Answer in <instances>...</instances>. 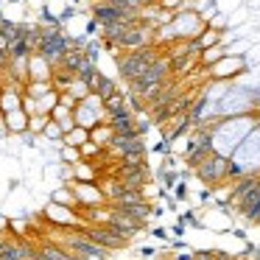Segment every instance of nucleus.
Wrapping results in <instances>:
<instances>
[{
    "label": "nucleus",
    "mask_w": 260,
    "mask_h": 260,
    "mask_svg": "<svg viewBox=\"0 0 260 260\" xmlns=\"http://www.w3.org/2000/svg\"><path fill=\"white\" fill-rule=\"evenodd\" d=\"M48 92H53V81H28L25 84V95L31 98H42Z\"/></svg>",
    "instance_id": "20"
},
{
    "label": "nucleus",
    "mask_w": 260,
    "mask_h": 260,
    "mask_svg": "<svg viewBox=\"0 0 260 260\" xmlns=\"http://www.w3.org/2000/svg\"><path fill=\"white\" fill-rule=\"evenodd\" d=\"M62 159L68 165H76V162H81V151L73 146H62Z\"/></svg>",
    "instance_id": "25"
},
{
    "label": "nucleus",
    "mask_w": 260,
    "mask_h": 260,
    "mask_svg": "<svg viewBox=\"0 0 260 260\" xmlns=\"http://www.w3.org/2000/svg\"><path fill=\"white\" fill-rule=\"evenodd\" d=\"M34 260H76V254H70L68 249L59 246V243L42 241V243H37V257Z\"/></svg>",
    "instance_id": "11"
},
{
    "label": "nucleus",
    "mask_w": 260,
    "mask_h": 260,
    "mask_svg": "<svg viewBox=\"0 0 260 260\" xmlns=\"http://www.w3.org/2000/svg\"><path fill=\"white\" fill-rule=\"evenodd\" d=\"M107 226H112V230L118 232L120 238H126V241H132V238L143 230V224H137L135 218H129V215H126L123 210H118V207H112V215H109Z\"/></svg>",
    "instance_id": "7"
},
{
    "label": "nucleus",
    "mask_w": 260,
    "mask_h": 260,
    "mask_svg": "<svg viewBox=\"0 0 260 260\" xmlns=\"http://www.w3.org/2000/svg\"><path fill=\"white\" fill-rule=\"evenodd\" d=\"M42 135H45V140H51V143H59V146H62V140H64V132H62V126H59L53 118H51V123L45 126V132H42Z\"/></svg>",
    "instance_id": "21"
},
{
    "label": "nucleus",
    "mask_w": 260,
    "mask_h": 260,
    "mask_svg": "<svg viewBox=\"0 0 260 260\" xmlns=\"http://www.w3.org/2000/svg\"><path fill=\"white\" fill-rule=\"evenodd\" d=\"M92 92H95L98 98H104V101H107V98H112V95H118L120 92V87H118V81L112 79V76H98V81H95V87H92Z\"/></svg>",
    "instance_id": "14"
},
{
    "label": "nucleus",
    "mask_w": 260,
    "mask_h": 260,
    "mask_svg": "<svg viewBox=\"0 0 260 260\" xmlns=\"http://www.w3.org/2000/svg\"><path fill=\"white\" fill-rule=\"evenodd\" d=\"M101 51H104V40H90V42H87V48H84L87 59H92V62H98Z\"/></svg>",
    "instance_id": "24"
},
{
    "label": "nucleus",
    "mask_w": 260,
    "mask_h": 260,
    "mask_svg": "<svg viewBox=\"0 0 260 260\" xmlns=\"http://www.w3.org/2000/svg\"><path fill=\"white\" fill-rule=\"evenodd\" d=\"M48 123H51V115H34V118L28 120V132L31 135H42Z\"/></svg>",
    "instance_id": "23"
},
{
    "label": "nucleus",
    "mask_w": 260,
    "mask_h": 260,
    "mask_svg": "<svg viewBox=\"0 0 260 260\" xmlns=\"http://www.w3.org/2000/svg\"><path fill=\"white\" fill-rule=\"evenodd\" d=\"M112 126V132L118 137H137L140 135V126H137V112H120V115H109L107 120ZM143 137V135H140Z\"/></svg>",
    "instance_id": "8"
},
{
    "label": "nucleus",
    "mask_w": 260,
    "mask_h": 260,
    "mask_svg": "<svg viewBox=\"0 0 260 260\" xmlns=\"http://www.w3.org/2000/svg\"><path fill=\"white\" fill-rule=\"evenodd\" d=\"M207 28V23H204L199 14L193 12H176L174 17H171V31H174V40H185V42H193L202 37V31Z\"/></svg>",
    "instance_id": "3"
},
{
    "label": "nucleus",
    "mask_w": 260,
    "mask_h": 260,
    "mask_svg": "<svg viewBox=\"0 0 260 260\" xmlns=\"http://www.w3.org/2000/svg\"><path fill=\"white\" fill-rule=\"evenodd\" d=\"M40 17H42V23H45V25H56V28H62V20H59V14H53L48 6H42Z\"/></svg>",
    "instance_id": "26"
},
{
    "label": "nucleus",
    "mask_w": 260,
    "mask_h": 260,
    "mask_svg": "<svg viewBox=\"0 0 260 260\" xmlns=\"http://www.w3.org/2000/svg\"><path fill=\"white\" fill-rule=\"evenodd\" d=\"M51 202L62 204V207H70V210L79 207V199H76V193H73V187H70V185L56 187V190H53V199H51Z\"/></svg>",
    "instance_id": "18"
},
{
    "label": "nucleus",
    "mask_w": 260,
    "mask_h": 260,
    "mask_svg": "<svg viewBox=\"0 0 260 260\" xmlns=\"http://www.w3.org/2000/svg\"><path fill=\"white\" fill-rule=\"evenodd\" d=\"M45 218L51 221V226H62V230H81V226H84V221H81V215L76 213V210L62 207V204H56V202H51L45 207Z\"/></svg>",
    "instance_id": "5"
},
{
    "label": "nucleus",
    "mask_w": 260,
    "mask_h": 260,
    "mask_svg": "<svg viewBox=\"0 0 260 260\" xmlns=\"http://www.w3.org/2000/svg\"><path fill=\"white\" fill-rule=\"evenodd\" d=\"M84 143H90V132L87 129H81V126H76L70 135H64V140H62V146H73V148H81Z\"/></svg>",
    "instance_id": "19"
},
{
    "label": "nucleus",
    "mask_w": 260,
    "mask_h": 260,
    "mask_svg": "<svg viewBox=\"0 0 260 260\" xmlns=\"http://www.w3.org/2000/svg\"><path fill=\"white\" fill-rule=\"evenodd\" d=\"M241 70H243V59L241 56H224L218 64L210 68V73H213V79H218V81H230L232 76H238Z\"/></svg>",
    "instance_id": "10"
},
{
    "label": "nucleus",
    "mask_w": 260,
    "mask_h": 260,
    "mask_svg": "<svg viewBox=\"0 0 260 260\" xmlns=\"http://www.w3.org/2000/svg\"><path fill=\"white\" fill-rule=\"evenodd\" d=\"M0 20H6V17H3V12H0Z\"/></svg>",
    "instance_id": "31"
},
{
    "label": "nucleus",
    "mask_w": 260,
    "mask_h": 260,
    "mask_svg": "<svg viewBox=\"0 0 260 260\" xmlns=\"http://www.w3.org/2000/svg\"><path fill=\"white\" fill-rule=\"evenodd\" d=\"M68 92H70V95H73V98H76V101H79V104H81V101H84V98H87V95H90V92H92V90H90V84H87V81H81V79H76V81H73V84H70V90H68Z\"/></svg>",
    "instance_id": "22"
},
{
    "label": "nucleus",
    "mask_w": 260,
    "mask_h": 260,
    "mask_svg": "<svg viewBox=\"0 0 260 260\" xmlns=\"http://www.w3.org/2000/svg\"><path fill=\"white\" fill-rule=\"evenodd\" d=\"M59 104H62V107H68V109H76V107H79V101H76L70 92H59Z\"/></svg>",
    "instance_id": "27"
},
{
    "label": "nucleus",
    "mask_w": 260,
    "mask_h": 260,
    "mask_svg": "<svg viewBox=\"0 0 260 260\" xmlns=\"http://www.w3.org/2000/svg\"><path fill=\"white\" fill-rule=\"evenodd\" d=\"M165 185H168V187L176 185V174H174V171H165Z\"/></svg>",
    "instance_id": "29"
},
{
    "label": "nucleus",
    "mask_w": 260,
    "mask_h": 260,
    "mask_svg": "<svg viewBox=\"0 0 260 260\" xmlns=\"http://www.w3.org/2000/svg\"><path fill=\"white\" fill-rule=\"evenodd\" d=\"M165 48L159 45H146L140 48V51H129V53H120L118 59H115V68H118V76L126 81V84H132V81H137L143 73H146L148 68H151L157 59L165 56Z\"/></svg>",
    "instance_id": "1"
},
{
    "label": "nucleus",
    "mask_w": 260,
    "mask_h": 260,
    "mask_svg": "<svg viewBox=\"0 0 260 260\" xmlns=\"http://www.w3.org/2000/svg\"><path fill=\"white\" fill-rule=\"evenodd\" d=\"M226 168H230V157L213 151L210 157H204L193 171H196V176L204 182V185L215 187V185H224V182H226Z\"/></svg>",
    "instance_id": "2"
},
{
    "label": "nucleus",
    "mask_w": 260,
    "mask_h": 260,
    "mask_svg": "<svg viewBox=\"0 0 260 260\" xmlns=\"http://www.w3.org/2000/svg\"><path fill=\"white\" fill-rule=\"evenodd\" d=\"M81 232H84L87 238H90L92 243H98V246H104L107 252H115V249H123L126 243V238H120L118 232L112 230V226H107V224H87V226H81Z\"/></svg>",
    "instance_id": "4"
},
{
    "label": "nucleus",
    "mask_w": 260,
    "mask_h": 260,
    "mask_svg": "<svg viewBox=\"0 0 260 260\" xmlns=\"http://www.w3.org/2000/svg\"><path fill=\"white\" fill-rule=\"evenodd\" d=\"M95 179H98V168L92 162L81 159V162L73 165V182H95Z\"/></svg>",
    "instance_id": "16"
},
{
    "label": "nucleus",
    "mask_w": 260,
    "mask_h": 260,
    "mask_svg": "<svg viewBox=\"0 0 260 260\" xmlns=\"http://www.w3.org/2000/svg\"><path fill=\"white\" fill-rule=\"evenodd\" d=\"M3 243H6V238H0V252H3Z\"/></svg>",
    "instance_id": "30"
},
{
    "label": "nucleus",
    "mask_w": 260,
    "mask_h": 260,
    "mask_svg": "<svg viewBox=\"0 0 260 260\" xmlns=\"http://www.w3.org/2000/svg\"><path fill=\"white\" fill-rule=\"evenodd\" d=\"M73 118H76V126H81V129L92 132L95 126L107 123V109H104V112H98V109L87 107V104H79V107L73 109Z\"/></svg>",
    "instance_id": "9"
},
{
    "label": "nucleus",
    "mask_w": 260,
    "mask_h": 260,
    "mask_svg": "<svg viewBox=\"0 0 260 260\" xmlns=\"http://www.w3.org/2000/svg\"><path fill=\"white\" fill-rule=\"evenodd\" d=\"M90 140L95 143V146H101L104 151H107V148L112 146V140H115V132H112V126H109V123H101V126H95V129L90 132Z\"/></svg>",
    "instance_id": "15"
},
{
    "label": "nucleus",
    "mask_w": 260,
    "mask_h": 260,
    "mask_svg": "<svg viewBox=\"0 0 260 260\" xmlns=\"http://www.w3.org/2000/svg\"><path fill=\"white\" fill-rule=\"evenodd\" d=\"M12 3H20V0H12Z\"/></svg>",
    "instance_id": "32"
},
{
    "label": "nucleus",
    "mask_w": 260,
    "mask_h": 260,
    "mask_svg": "<svg viewBox=\"0 0 260 260\" xmlns=\"http://www.w3.org/2000/svg\"><path fill=\"white\" fill-rule=\"evenodd\" d=\"M70 17H76V9H73V6H70V9H64V12H62V14H59V20H62V25H64V23H68V20H70Z\"/></svg>",
    "instance_id": "28"
},
{
    "label": "nucleus",
    "mask_w": 260,
    "mask_h": 260,
    "mask_svg": "<svg viewBox=\"0 0 260 260\" xmlns=\"http://www.w3.org/2000/svg\"><path fill=\"white\" fill-rule=\"evenodd\" d=\"M53 79V64H48L42 56H31L28 59V81H51Z\"/></svg>",
    "instance_id": "12"
},
{
    "label": "nucleus",
    "mask_w": 260,
    "mask_h": 260,
    "mask_svg": "<svg viewBox=\"0 0 260 260\" xmlns=\"http://www.w3.org/2000/svg\"><path fill=\"white\" fill-rule=\"evenodd\" d=\"M3 120H6V129L12 132V135H25L28 132V115L23 112V109H14V112L3 115Z\"/></svg>",
    "instance_id": "13"
},
{
    "label": "nucleus",
    "mask_w": 260,
    "mask_h": 260,
    "mask_svg": "<svg viewBox=\"0 0 260 260\" xmlns=\"http://www.w3.org/2000/svg\"><path fill=\"white\" fill-rule=\"evenodd\" d=\"M76 199H79V207H98V204H107V196L98 187V182H70Z\"/></svg>",
    "instance_id": "6"
},
{
    "label": "nucleus",
    "mask_w": 260,
    "mask_h": 260,
    "mask_svg": "<svg viewBox=\"0 0 260 260\" xmlns=\"http://www.w3.org/2000/svg\"><path fill=\"white\" fill-rule=\"evenodd\" d=\"M53 90L56 92H68L70 90V84L76 81V73H70V70H64V68H53Z\"/></svg>",
    "instance_id": "17"
}]
</instances>
